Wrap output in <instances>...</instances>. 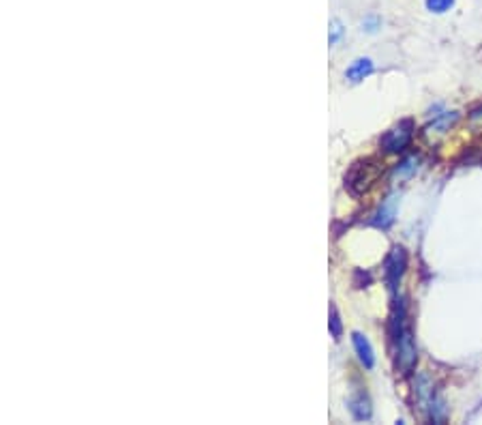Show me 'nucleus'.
Here are the masks:
<instances>
[{
    "label": "nucleus",
    "instance_id": "nucleus-1",
    "mask_svg": "<svg viewBox=\"0 0 482 425\" xmlns=\"http://www.w3.org/2000/svg\"><path fill=\"white\" fill-rule=\"evenodd\" d=\"M379 172L381 170H379V166L375 162H356L350 168V172L345 174V187L352 193L360 196V193H365L375 183V178L379 176Z\"/></svg>",
    "mask_w": 482,
    "mask_h": 425
},
{
    "label": "nucleus",
    "instance_id": "nucleus-2",
    "mask_svg": "<svg viewBox=\"0 0 482 425\" xmlns=\"http://www.w3.org/2000/svg\"><path fill=\"white\" fill-rule=\"evenodd\" d=\"M412 135H414V123L401 120L398 125H394L390 131L384 133V137L379 140V147L386 153H401L412 142Z\"/></svg>",
    "mask_w": 482,
    "mask_h": 425
},
{
    "label": "nucleus",
    "instance_id": "nucleus-3",
    "mask_svg": "<svg viewBox=\"0 0 482 425\" xmlns=\"http://www.w3.org/2000/svg\"><path fill=\"white\" fill-rule=\"evenodd\" d=\"M418 361V350H416V341L412 331H403L401 337L396 339V366L401 368V372H412L414 366Z\"/></svg>",
    "mask_w": 482,
    "mask_h": 425
},
{
    "label": "nucleus",
    "instance_id": "nucleus-4",
    "mask_svg": "<svg viewBox=\"0 0 482 425\" xmlns=\"http://www.w3.org/2000/svg\"><path fill=\"white\" fill-rule=\"evenodd\" d=\"M408 268V254L403 247H394L386 260V281H388V286L390 288H396V283L398 279L403 277Z\"/></svg>",
    "mask_w": 482,
    "mask_h": 425
},
{
    "label": "nucleus",
    "instance_id": "nucleus-5",
    "mask_svg": "<svg viewBox=\"0 0 482 425\" xmlns=\"http://www.w3.org/2000/svg\"><path fill=\"white\" fill-rule=\"evenodd\" d=\"M352 341H354V350H356V354H358V359H360V363L367 368V370H371L373 366H375V354H373V348H371V344H369V339L362 335V333H352Z\"/></svg>",
    "mask_w": 482,
    "mask_h": 425
},
{
    "label": "nucleus",
    "instance_id": "nucleus-6",
    "mask_svg": "<svg viewBox=\"0 0 482 425\" xmlns=\"http://www.w3.org/2000/svg\"><path fill=\"white\" fill-rule=\"evenodd\" d=\"M371 74H373V60H371V58H356V60L348 67L345 78H348L352 84H358V82H362L365 78H369Z\"/></svg>",
    "mask_w": 482,
    "mask_h": 425
},
{
    "label": "nucleus",
    "instance_id": "nucleus-7",
    "mask_svg": "<svg viewBox=\"0 0 482 425\" xmlns=\"http://www.w3.org/2000/svg\"><path fill=\"white\" fill-rule=\"evenodd\" d=\"M350 410H352L354 419H358V421L369 419V416H371V402H369V397H367L365 393L354 395V397L350 400Z\"/></svg>",
    "mask_w": 482,
    "mask_h": 425
},
{
    "label": "nucleus",
    "instance_id": "nucleus-8",
    "mask_svg": "<svg viewBox=\"0 0 482 425\" xmlns=\"http://www.w3.org/2000/svg\"><path fill=\"white\" fill-rule=\"evenodd\" d=\"M394 198H388V202L379 208V212H377V220H375V224L377 226H381V228H386V226H390L392 224V220H394Z\"/></svg>",
    "mask_w": 482,
    "mask_h": 425
},
{
    "label": "nucleus",
    "instance_id": "nucleus-9",
    "mask_svg": "<svg viewBox=\"0 0 482 425\" xmlns=\"http://www.w3.org/2000/svg\"><path fill=\"white\" fill-rule=\"evenodd\" d=\"M418 170V157L416 155H412V157H408V159H403L401 162L398 166H396V170H394V174L396 176H412L414 172Z\"/></svg>",
    "mask_w": 482,
    "mask_h": 425
},
{
    "label": "nucleus",
    "instance_id": "nucleus-10",
    "mask_svg": "<svg viewBox=\"0 0 482 425\" xmlns=\"http://www.w3.org/2000/svg\"><path fill=\"white\" fill-rule=\"evenodd\" d=\"M454 5V0H427V9L433 13H446Z\"/></svg>",
    "mask_w": 482,
    "mask_h": 425
},
{
    "label": "nucleus",
    "instance_id": "nucleus-11",
    "mask_svg": "<svg viewBox=\"0 0 482 425\" xmlns=\"http://www.w3.org/2000/svg\"><path fill=\"white\" fill-rule=\"evenodd\" d=\"M331 331H333L335 339H339V335H341V320H339V314H337L335 307H331Z\"/></svg>",
    "mask_w": 482,
    "mask_h": 425
},
{
    "label": "nucleus",
    "instance_id": "nucleus-12",
    "mask_svg": "<svg viewBox=\"0 0 482 425\" xmlns=\"http://www.w3.org/2000/svg\"><path fill=\"white\" fill-rule=\"evenodd\" d=\"M469 120H471V123H482V108H476V110H471V114H469Z\"/></svg>",
    "mask_w": 482,
    "mask_h": 425
},
{
    "label": "nucleus",
    "instance_id": "nucleus-13",
    "mask_svg": "<svg viewBox=\"0 0 482 425\" xmlns=\"http://www.w3.org/2000/svg\"><path fill=\"white\" fill-rule=\"evenodd\" d=\"M339 35H341V26H339V22H335V24H333V37H331V43H337Z\"/></svg>",
    "mask_w": 482,
    "mask_h": 425
}]
</instances>
